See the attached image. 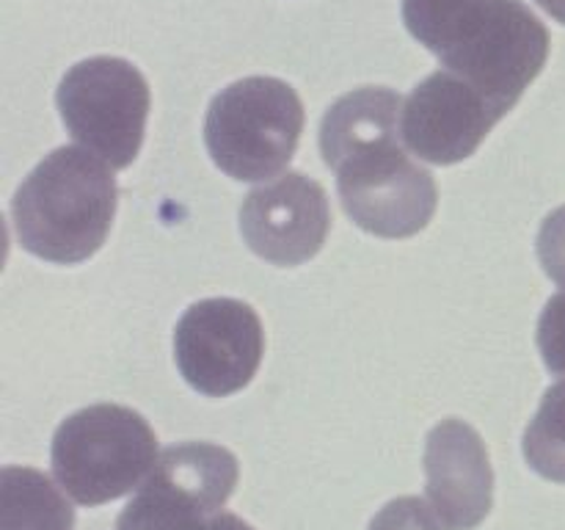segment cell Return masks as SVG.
Instances as JSON below:
<instances>
[{
  "label": "cell",
  "mask_w": 565,
  "mask_h": 530,
  "mask_svg": "<svg viewBox=\"0 0 565 530\" xmlns=\"http://www.w3.org/2000/svg\"><path fill=\"white\" fill-rule=\"evenodd\" d=\"M55 103L72 138L110 169H127L141 152L149 86L130 61L110 55L81 61L64 75Z\"/></svg>",
  "instance_id": "52a82bcc"
},
{
  "label": "cell",
  "mask_w": 565,
  "mask_h": 530,
  "mask_svg": "<svg viewBox=\"0 0 565 530\" xmlns=\"http://www.w3.org/2000/svg\"><path fill=\"white\" fill-rule=\"evenodd\" d=\"M329 224L323 186L301 171H287L254 188L241 208V232L248 248L281 268L312 259L323 248Z\"/></svg>",
  "instance_id": "9c48e42d"
},
{
  "label": "cell",
  "mask_w": 565,
  "mask_h": 530,
  "mask_svg": "<svg viewBox=\"0 0 565 530\" xmlns=\"http://www.w3.org/2000/svg\"><path fill=\"white\" fill-rule=\"evenodd\" d=\"M53 475L81 506L141 489L158 464V436L127 406L97 403L70 414L53 436Z\"/></svg>",
  "instance_id": "3957f363"
},
{
  "label": "cell",
  "mask_w": 565,
  "mask_h": 530,
  "mask_svg": "<svg viewBox=\"0 0 565 530\" xmlns=\"http://www.w3.org/2000/svg\"><path fill=\"white\" fill-rule=\"evenodd\" d=\"M419 44L505 116L550 59V31L522 0H403Z\"/></svg>",
  "instance_id": "6da1fadb"
},
{
  "label": "cell",
  "mask_w": 565,
  "mask_h": 530,
  "mask_svg": "<svg viewBox=\"0 0 565 530\" xmlns=\"http://www.w3.org/2000/svg\"><path fill=\"white\" fill-rule=\"evenodd\" d=\"M114 171L88 149L58 147L25 177L11 202L17 241L33 257L75 265L99 252L116 215Z\"/></svg>",
  "instance_id": "7a4b0ae2"
},
{
  "label": "cell",
  "mask_w": 565,
  "mask_h": 530,
  "mask_svg": "<svg viewBox=\"0 0 565 530\" xmlns=\"http://www.w3.org/2000/svg\"><path fill=\"white\" fill-rule=\"evenodd\" d=\"M75 508L58 486L31 467L0 469V530H72Z\"/></svg>",
  "instance_id": "7c38bea8"
},
{
  "label": "cell",
  "mask_w": 565,
  "mask_h": 530,
  "mask_svg": "<svg viewBox=\"0 0 565 530\" xmlns=\"http://www.w3.org/2000/svg\"><path fill=\"white\" fill-rule=\"evenodd\" d=\"M353 224L379 237H412L430 224L439 202L436 180L403 149V136L381 138L329 160Z\"/></svg>",
  "instance_id": "8992f818"
},
{
  "label": "cell",
  "mask_w": 565,
  "mask_h": 530,
  "mask_svg": "<svg viewBox=\"0 0 565 530\" xmlns=\"http://www.w3.org/2000/svg\"><path fill=\"white\" fill-rule=\"evenodd\" d=\"M263 351L259 315L237 298L196 301L174 331V359L182 379L210 398L243 390L257 373Z\"/></svg>",
  "instance_id": "ba28073f"
},
{
  "label": "cell",
  "mask_w": 565,
  "mask_h": 530,
  "mask_svg": "<svg viewBox=\"0 0 565 530\" xmlns=\"http://www.w3.org/2000/svg\"><path fill=\"white\" fill-rule=\"evenodd\" d=\"M522 447L541 478L565 484V381L544 392L539 412L524 431Z\"/></svg>",
  "instance_id": "4fadbf2b"
},
{
  "label": "cell",
  "mask_w": 565,
  "mask_h": 530,
  "mask_svg": "<svg viewBox=\"0 0 565 530\" xmlns=\"http://www.w3.org/2000/svg\"><path fill=\"white\" fill-rule=\"evenodd\" d=\"M370 530H445V522L423 497H397L375 513Z\"/></svg>",
  "instance_id": "5bb4252c"
},
{
  "label": "cell",
  "mask_w": 565,
  "mask_h": 530,
  "mask_svg": "<svg viewBox=\"0 0 565 530\" xmlns=\"http://www.w3.org/2000/svg\"><path fill=\"white\" fill-rule=\"evenodd\" d=\"M539 259L546 276L565 287V204L546 215L539 232Z\"/></svg>",
  "instance_id": "2e32d148"
},
{
  "label": "cell",
  "mask_w": 565,
  "mask_h": 530,
  "mask_svg": "<svg viewBox=\"0 0 565 530\" xmlns=\"http://www.w3.org/2000/svg\"><path fill=\"white\" fill-rule=\"evenodd\" d=\"M500 119L478 88L439 70L408 94L403 105V141L419 160L452 166L478 152Z\"/></svg>",
  "instance_id": "30bf717a"
},
{
  "label": "cell",
  "mask_w": 565,
  "mask_h": 530,
  "mask_svg": "<svg viewBox=\"0 0 565 530\" xmlns=\"http://www.w3.org/2000/svg\"><path fill=\"white\" fill-rule=\"evenodd\" d=\"M539 348L546 368L555 375H565V293L552 296L541 312Z\"/></svg>",
  "instance_id": "9a60e30c"
},
{
  "label": "cell",
  "mask_w": 565,
  "mask_h": 530,
  "mask_svg": "<svg viewBox=\"0 0 565 530\" xmlns=\"http://www.w3.org/2000/svg\"><path fill=\"white\" fill-rule=\"evenodd\" d=\"M303 105L279 77H243L215 94L204 119V144L221 171L241 182L270 180L296 155Z\"/></svg>",
  "instance_id": "277c9868"
},
{
  "label": "cell",
  "mask_w": 565,
  "mask_h": 530,
  "mask_svg": "<svg viewBox=\"0 0 565 530\" xmlns=\"http://www.w3.org/2000/svg\"><path fill=\"white\" fill-rule=\"evenodd\" d=\"M237 486V458L226 447L185 442L160 453L116 530H254L221 511Z\"/></svg>",
  "instance_id": "5b68a950"
},
{
  "label": "cell",
  "mask_w": 565,
  "mask_h": 530,
  "mask_svg": "<svg viewBox=\"0 0 565 530\" xmlns=\"http://www.w3.org/2000/svg\"><path fill=\"white\" fill-rule=\"evenodd\" d=\"M535 3H539L546 14L555 17L557 22H563L565 25V0H535Z\"/></svg>",
  "instance_id": "e0dca14e"
},
{
  "label": "cell",
  "mask_w": 565,
  "mask_h": 530,
  "mask_svg": "<svg viewBox=\"0 0 565 530\" xmlns=\"http://www.w3.org/2000/svg\"><path fill=\"white\" fill-rule=\"evenodd\" d=\"M428 500L447 530H475L494 506V469L478 431L441 420L425 442Z\"/></svg>",
  "instance_id": "8fae6325"
}]
</instances>
